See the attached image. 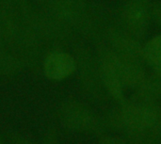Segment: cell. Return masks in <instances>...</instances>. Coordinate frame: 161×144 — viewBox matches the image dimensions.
Masks as SVG:
<instances>
[{
	"instance_id": "15",
	"label": "cell",
	"mask_w": 161,
	"mask_h": 144,
	"mask_svg": "<svg viewBox=\"0 0 161 144\" xmlns=\"http://www.w3.org/2000/svg\"><path fill=\"white\" fill-rule=\"evenodd\" d=\"M102 144H125L124 141H122L121 140L119 139H116V138H108L105 141H103Z\"/></svg>"
},
{
	"instance_id": "3",
	"label": "cell",
	"mask_w": 161,
	"mask_h": 144,
	"mask_svg": "<svg viewBox=\"0 0 161 144\" xmlns=\"http://www.w3.org/2000/svg\"><path fill=\"white\" fill-rule=\"evenodd\" d=\"M151 0H128L121 11L123 29L136 37H144L152 19Z\"/></svg>"
},
{
	"instance_id": "9",
	"label": "cell",
	"mask_w": 161,
	"mask_h": 144,
	"mask_svg": "<svg viewBox=\"0 0 161 144\" xmlns=\"http://www.w3.org/2000/svg\"><path fill=\"white\" fill-rule=\"evenodd\" d=\"M24 65V62L10 51H0V77L16 75Z\"/></svg>"
},
{
	"instance_id": "14",
	"label": "cell",
	"mask_w": 161,
	"mask_h": 144,
	"mask_svg": "<svg viewBox=\"0 0 161 144\" xmlns=\"http://www.w3.org/2000/svg\"><path fill=\"white\" fill-rule=\"evenodd\" d=\"M5 47H7V41H6V37H5L3 28L0 25V51H3Z\"/></svg>"
},
{
	"instance_id": "13",
	"label": "cell",
	"mask_w": 161,
	"mask_h": 144,
	"mask_svg": "<svg viewBox=\"0 0 161 144\" xmlns=\"http://www.w3.org/2000/svg\"><path fill=\"white\" fill-rule=\"evenodd\" d=\"M10 142L11 144H33L27 139L19 135H12L10 138Z\"/></svg>"
},
{
	"instance_id": "16",
	"label": "cell",
	"mask_w": 161,
	"mask_h": 144,
	"mask_svg": "<svg viewBox=\"0 0 161 144\" xmlns=\"http://www.w3.org/2000/svg\"><path fill=\"white\" fill-rule=\"evenodd\" d=\"M0 144H4V143H3V142H2V141H0Z\"/></svg>"
},
{
	"instance_id": "1",
	"label": "cell",
	"mask_w": 161,
	"mask_h": 144,
	"mask_svg": "<svg viewBox=\"0 0 161 144\" xmlns=\"http://www.w3.org/2000/svg\"><path fill=\"white\" fill-rule=\"evenodd\" d=\"M37 6L58 20L84 35H92L94 21L81 0H36Z\"/></svg>"
},
{
	"instance_id": "5",
	"label": "cell",
	"mask_w": 161,
	"mask_h": 144,
	"mask_svg": "<svg viewBox=\"0 0 161 144\" xmlns=\"http://www.w3.org/2000/svg\"><path fill=\"white\" fill-rule=\"evenodd\" d=\"M107 38L108 45L116 52L128 58L144 61L143 46L139 42V39L128 33L123 28L110 27L108 29Z\"/></svg>"
},
{
	"instance_id": "4",
	"label": "cell",
	"mask_w": 161,
	"mask_h": 144,
	"mask_svg": "<svg viewBox=\"0 0 161 144\" xmlns=\"http://www.w3.org/2000/svg\"><path fill=\"white\" fill-rule=\"evenodd\" d=\"M77 70L75 58L63 51H52L42 61L43 75L53 81H61L70 77Z\"/></svg>"
},
{
	"instance_id": "10",
	"label": "cell",
	"mask_w": 161,
	"mask_h": 144,
	"mask_svg": "<svg viewBox=\"0 0 161 144\" xmlns=\"http://www.w3.org/2000/svg\"><path fill=\"white\" fill-rule=\"evenodd\" d=\"M143 58L146 63L161 58V34L152 38L143 45Z\"/></svg>"
},
{
	"instance_id": "11",
	"label": "cell",
	"mask_w": 161,
	"mask_h": 144,
	"mask_svg": "<svg viewBox=\"0 0 161 144\" xmlns=\"http://www.w3.org/2000/svg\"><path fill=\"white\" fill-rule=\"evenodd\" d=\"M152 18L161 27V2L152 6Z\"/></svg>"
},
{
	"instance_id": "7",
	"label": "cell",
	"mask_w": 161,
	"mask_h": 144,
	"mask_svg": "<svg viewBox=\"0 0 161 144\" xmlns=\"http://www.w3.org/2000/svg\"><path fill=\"white\" fill-rule=\"evenodd\" d=\"M123 118L127 125L133 128H143L152 125L157 119L154 107L147 104L133 105L125 108Z\"/></svg>"
},
{
	"instance_id": "2",
	"label": "cell",
	"mask_w": 161,
	"mask_h": 144,
	"mask_svg": "<svg viewBox=\"0 0 161 144\" xmlns=\"http://www.w3.org/2000/svg\"><path fill=\"white\" fill-rule=\"evenodd\" d=\"M96 58L99 61L110 65L117 72L124 87H139L145 78L142 61L124 56L109 45L98 46Z\"/></svg>"
},
{
	"instance_id": "12",
	"label": "cell",
	"mask_w": 161,
	"mask_h": 144,
	"mask_svg": "<svg viewBox=\"0 0 161 144\" xmlns=\"http://www.w3.org/2000/svg\"><path fill=\"white\" fill-rule=\"evenodd\" d=\"M147 64L155 71V73L157 74V75L161 79V58L153 60V61H150Z\"/></svg>"
},
{
	"instance_id": "6",
	"label": "cell",
	"mask_w": 161,
	"mask_h": 144,
	"mask_svg": "<svg viewBox=\"0 0 161 144\" xmlns=\"http://www.w3.org/2000/svg\"><path fill=\"white\" fill-rule=\"evenodd\" d=\"M59 117L64 125L77 130L88 129L94 122L92 111L82 104L74 101L62 105Z\"/></svg>"
},
{
	"instance_id": "8",
	"label": "cell",
	"mask_w": 161,
	"mask_h": 144,
	"mask_svg": "<svg viewBox=\"0 0 161 144\" xmlns=\"http://www.w3.org/2000/svg\"><path fill=\"white\" fill-rule=\"evenodd\" d=\"M98 62L100 67L101 81L104 87L115 99L121 100L123 98L124 93V84L117 72L110 65L105 62H101L99 60Z\"/></svg>"
}]
</instances>
